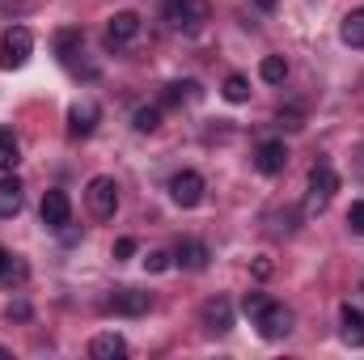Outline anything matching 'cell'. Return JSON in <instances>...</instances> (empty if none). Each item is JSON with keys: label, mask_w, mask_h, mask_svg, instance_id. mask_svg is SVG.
Instances as JSON below:
<instances>
[{"label": "cell", "mask_w": 364, "mask_h": 360, "mask_svg": "<svg viewBox=\"0 0 364 360\" xmlns=\"http://www.w3.org/2000/svg\"><path fill=\"white\" fill-rule=\"evenodd\" d=\"M166 21L178 34H199L212 21V4L208 0H166Z\"/></svg>", "instance_id": "cell-1"}, {"label": "cell", "mask_w": 364, "mask_h": 360, "mask_svg": "<svg viewBox=\"0 0 364 360\" xmlns=\"http://www.w3.org/2000/svg\"><path fill=\"white\" fill-rule=\"evenodd\" d=\"M335 191H339V174L331 170V162H318V166L309 170V195H305V216H318V212H326V203L335 199Z\"/></svg>", "instance_id": "cell-2"}, {"label": "cell", "mask_w": 364, "mask_h": 360, "mask_svg": "<svg viewBox=\"0 0 364 360\" xmlns=\"http://www.w3.org/2000/svg\"><path fill=\"white\" fill-rule=\"evenodd\" d=\"M34 51V34L26 26H9L0 38V68H21Z\"/></svg>", "instance_id": "cell-3"}, {"label": "cell", "mask_w": 364, "mask_h": 360, "mask_svg": "<svg viewBox=\"0 0 364 360\" xmlns=\"http://www.w3.org/2000/svg\"><path fill=\"white\" fill-rule=\"evenodd\" d=\"M85 203H90V212L97 216V221H110L114 208H119V182L106 179V174L90 179V186H85Z\"/></svg>", "instance_id": "cell-4"}, {"label": "cell", "mask_w": 364, "mask_h": 360, "mask_svg": "<svg viewBox=\"0 0 364 360\" xmlns=\"http://www.w3.org/2000/svg\"><path fill=\"white\" fill-rule=\"evenodd\" d=\"M38 216H43L47 229H68V225H73V199H68L60 186H51V191L43 195V203H38Z\"/></svg>", "instance_id": "cell-5"}, {"label": "cell", "mask_w": 364, "mask_h": 360, "mask_svg": "<svg viewBox=\"0 0 364 360\" xmlns=\"http://www.w3.org/2000/svg\"><path fill=\"white\" fill-rule=\"evenodd\" d=\"M203 191H208V182H203V174H195V170H182V174L170 179V199L178 208H199L203 203Z\"/></svg>", "instance_id": "cell-6"}, {"label": "cell", "mask_w": 364, "mask_h": 360, "mask_svg": "<svg viewBox=\"0 0 364 360\" xmlns=\"http://www.w3.org/2000/svg\"><path fill=\"white\" fill-rule=\"evenodd\" d=\"M136 38H140V17H136V13H114L110 26H106V47H110V51H123V47H132Z\"/></svg>", "instance_id": "cell-7"}, {"label": "cell", "mask_w": 364, "mask_h": 360, "mask_svg": "<svg viewBox=\"0 0 364 360\" xmlns=\"http://www.w3.org/2000/svg\"><path fill=\"white\" fill-rule=\"evenodd\" d=\"M255 327H259V335H263V339H272V344H275V339H284V335L292 331V309L272 301V305L255 318Z\"/></svg>", "instance_id": "cell-8"}, {"label": "cell", "mask_w": 364, "mask_h": 360, "mask_svg": "<svg viewBox=\"0 0 364 360\" xmlns=\"http://www.w3.org/2000/svg\"><path fill=\"white\" fill-rule=\"evenodd\" d=\"M199 318H203V331H208V335H229V331H233V305H229L225 297L203 301Z\"/></svg>", "instance_id": "cell-9"}, {"label": "cell", "mask_w": 364, "mask_h": 360, "mask_svg": "<svg viewBox=\"0 0 364 360\" xmlns=\"http://www.w3.org/2000/svg\"><path fill=\"white\" fill-rule=\"evenodd\" d=\"M339 339H343L348 348H364V309L352 305V301L339 309Z\"/></svg>", "instance_id": "cell-10"}, {"label": "cell", "mask_w": 364, "mask_h": 360, "mask_svg": "<svg viewBox=\"0 0 364 360\" xmlns=\"http://www.w3.org/2000/svg\"><path fill=\"white\" fill-rule=\"evenodd\" d=\"M149 305H153V297L140 292V288H119V292L110 297V309L123 314V318H140V314H149Z\"/></svg>", "instance_id": "cell-11"}, {"label": "cell", "mask_w": 364, "mask_h": 360, "mask_svg": "<svg viewBox=\"0 0 364 360\" xmlns=\"http://www.w3.org/2000/svg\"><path fill=\"white\" fill-rule=\"evenodd\" d=\"M255 166H259V174H279V170L288 166L284 140H263V144L255 149Z\"/></svg>", "instance_id": "cell-12"}, {"label": "cell", "mask_w": 364, "mask_h": 360, "mask_svg": "<svg viewBox=\"0 0 364 360\" xmlns=\"http://www.w3.org/2000/svg\"><path fill=\"white\" fill-rule=\"evenodd\" d=\"M208 259H212V255H208V246H203V242H195V238H182L178 250H174V263L186 268V271H203V268H208Z\"/></svg>", "instance_id": "cell-13"}, {"label": "cell", "mask_w": 364, "mask_h": 360, "mask_svg": "<svg viewBox=\"0 0 364 360\" xmlns=\"http://www.w3.org/2000/svg\"><path fill=\"white\" fill-rule=\"evenodd\" d=\"M90 356H93V360H119V356H127V339H123V335H114V331H106V335H93Z\"/></svg>", "instance_id": "cell-14"}, {"label": "cell", "mask_w": 364, "mask_h": 360, "mask_svg": "<svg viewBox=\"0 0 364 360\" xmlns=\"http://www.w3.org/2000/svg\"><path fill=\"white\" fill-rule=\"evenodd\" d=\"M93 127H97V106H93V102H77V106L68 110V132H73V136H90Z\"/></svg>", "instance_id": "cell-15"}, {"label": "cell", "mask_w": 364, "mask_h": 360, "mask_svg": "<svg viewBox=\"0 0 364 360\" xmlns=\"http://www.w3.org/2000/svg\"><path fill=\"white\" fill-rule=\"evenodd\" d=\"M21 203H26L21 182H17V179H0V221L17 216V212H21Z\"/></svg>", "instance_id": "cell-16"}, {"label": "cell", "mask_w": 364, "mask_h": 360, "mask_svg": "<svg viewBox=\"0 0 364 360\" xmlns=\"http://www.w3.org/2000/svg\"><path fill=\"white\" fill-rule=\"evenodd\" d=\"M339 38H343L348 47H364V9H352V13L343 17V26H339Z\"/></svg>", "instance_id": "cell-17"}, {"label": "cell", "mask_w": 364, "mask_h": 360, "mask_svg": "<svg viewBox=\"0 0 364 360\" xmlns=\"http://www.w3.org/2000/svg\"><path fill=\"white\" fill-rule=\"evenodd\" d=\"M195 97H199V81H170L166 93H161L166 106H182V102H195Z\"/></svg>", "instance_id": "cell-18"}, {"label": "cell", "mask_w": 364, "mask_h": 360, "mask_svg": "<svg viewBox=\"0 0 364 360\" xmlns=\"http://www.w3.org/2000/svg\"><path fill=\"white\" fill-rule=\"evenodd\" d=\"M55 47H60V60L73 68V60L81 55V51H77V47H81V30H60V34H55Z\"/></svg>", "instance_id": "cell-19"}, {"label": "cell", "mask_w": 364, "mask_h": 360, "mask_svg": "<svg viewBox=\"0 0 364 360\" xmlns=\"http://www.w3.org/2000/svg\"><path fill=\"white\" fill-rule=\"evenodd\" d=\"M132 127H136L140 136L157 132V127H161V106H140V110L132 115Z\"/></svg>", "instance_id": "cell-20"}, {"label": "cell", "mask_w": 364, "mask_h": 360, "mask_svg": "<svg viewBox=\"0 0 364 360\" xmlns=\"http://www.w3.org/2000/svg\"><path fill=\"white\" fill-rule=\"evenodd\" d=\"M17 162H21V144L13 140V132H0V170L9 174L17 170Z\"/></svg>", "instance_id": "cell-21"}, {"label": "cell", "mask_w": 364, "mask_h": 360, "mask_svg": "<svg viewBox=\"0 0 364 360\" xmlns=\"http://www.w3.org/2000/svg\"><path fill=\"white\" fill-rule=\"evenodd\" d=\"M259 77H263L267 85H284V77H288V60H284V55H267V60L259 64Z\"/></svg>", "instance_id": "cell-22"}, {"label": "cell", "mask_w": 364, "mask_h": 360, "mask_svg": "<svg viewBox=\"0 0 364 360\" xmlns=\"http://www.w3.org/2000/svg\"><path fill=\"white\" fill-rule=\"evenodd\" d=\"M26 275H30V271H26V263H21L17 255H4V263H0V284L13 288V284H26Z\"/></svg>", "instance_id": "cell-23"}, {"label": "cell", "mask_w": 364, "mask_h": 360, "mask_svg": "<svg viewBox=\"0 0 364 360\" xmlns=\"http://www.w3.org/2000/svg\"><path fill=\"white\" fill-rule=\"evenodd\" d=\"M225 97H229L233 106H242V102L250 97V81H246L242 73H233V77H225Z\"/></svg>", "instance_id": "cell-24"}, {"label": "cell", "mask_w": 364, "mask_h": 360, "mask_svg": "<svg viewBox=\"0 0 364 360\" xmlns=\"http://www.w3.org/2000/svg\"><path fill=\"white\" fill-rule=\"evenodd\" d=\"M267 305H272V297H267V292H246V297H242V314H246L250 322H255Z\"/></svg>", "instance_id": "cell-25"}, {"label": "cell", "mask_w": 364, "mask_h": 360, "mask_svg": "<svg viewBox=\"0 0 364 360\" xmlns=\"http://www.w3.org/2000/svg\"><path fill=\"white\" fill-rule=\"evenodd\" d=\"M170 263H174V255H166V250H149L144 255V271H153V275L170 271Z\"/></svg>", "instance_id": "cell-26"}, {"label": "cell", "mask_w": 364, "mask_h": 360, "mask_svg": "<svg viewBox=\"0 0 364 360\" xmlns=\"http://www.w3.org/2000/svg\"><path fill=\"white\" fill-rule=\"evenodd\" d=\"M348 229H352L356 238H364V199H360V203H352V208H348Z\"/></svg>", "instance_id": "cell-27"}, {"label": "cell", "mask_w": 364, "mask_h": 360, "mask_svg": "<svg viewBox=\"0 0 364 360\" xmlns=\"http://www.w3.org/2000/svg\"><path fill=\"white\" fill-rule=\"evenodd\" d=\"M4 318H9V322H26V318H30V305H26V301H13V305L4 309Z\"/></svg>", "instance_id": "cell-28"}, {"label": "cell", "mask_w": 364, "mask_h": 360, "mask_svg": "<svg viewBox=\"0 0 364 360\" xmlns=\"http://www.w3.org/2000/svg\"><path fill=\"white\" fill-rule=\"evenodd\" d=\"M136 255V238H119L114 242V259H132Z\"/></svg>", "instance_id": "cell-29"}, {"label": "cell", "mask_w": 364, "mask_h": 360, "mask_svg": "<svg viewBox=\"0 0 364 360\" xmlns=\"http://www.w3.org/2000/svg\"><path fill=\"white\" fill-rule=\"evenodd\" d=\"M279 123H284V127H288V132H301V127H305V123H301V115H296V110H288V115H284V110H279Z\"/></svg>", "instance_id": "cell-30"}, {"label": "cell", "mask_w": 364, "mask_h": 360, "mask_svg": "<svg viewBox=\"0 0 364 360\" xmlns=\"http://www.w3.org/2000/svg\"><path fill=\"white\" fill-rule=\"evenodd\" d=\"M272 259H267V255H259V259H255V275H259V280H267V275H272Z\"/></svg>", "instance_id": "cell-31"}, {"label": "cell", "mask_w": 364, "mask_h": 360, "mask_svg": "<svg viewBox=\"0 0 364 360\" xmlns=\"http://www.w3.org/2000/svg\"><path fill=\"white\" fill-rule=\"evenodd\" d=\"M352 170H356V179L364 182V144L356 149V157H352Z\"/></svg>", "instance_id": "cell-32"}, {"label": "cell", "mask_w": 364, "mask_h": 360, "mask_svg": "<svg viewBox=\"0 0 364 360\" xmlns=\"http://www.w3.org/2000/svg\"><path fill=\"white\" fill-rule=\"evenodd\" d=\"M255 4H259V9H275V4H279V0H255Z\"/></svg>", "instance_id": "cell-33"}, {"label": "cell", "mask_w": 364, "mask_h": 360, "mask_svg": "<svg viewBox=\"0 0 364 360\" xmlns=\"http://www.w3.org/2000/svg\"><path fill=\"white\" fill-rule=\"evenodd\" d=\"M356 297H360V305H364V284H360V288H356Z\"/></svg>", "instance_id": "cell-34"}, {"label": "cell", "mask_w": 364, "mask_h": 360, "mask_svg": "<svg viewBox=\"0 0 364 360\" xmlns=\"http://www.w3.org/2000/svg\"><path fill=\"white\" fill-rule=\"evenodd\" d=\"M4 255H9V250H4V246H0V263H4Z\"/></svg>", "instance_id": "cell-35"}]
</instances>
